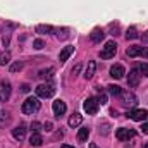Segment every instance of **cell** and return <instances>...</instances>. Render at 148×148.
I'll list each match as a JSON object with an SVG mask.
<instances>
[{
  "label": "cell",
  "mask_w": 148,
  "mask_h": 148,
  "mask_svg": "<svg viewBox=\"0 0 148 148\" xmlns=\"http://www.w3.org/2000/svg\"><path fill=\"white\" fill-rule=\"evenodd\" d=\"M21 69H23V62H21V60L14 62V64L10 66V73H17V71H21Z\"/></svg>",
  "instance_id": "484cf974"
},
{
  "label": "cell",
  "mask_w": 148,
  "mask_h": 148,
  "mask_svg": "<svg viewBox=\"0 0 148 148\" xmlns=\"http://www.w3.org/2000/svg\"><path fill=\"white\" fill-rule=\"evenodd\" d=\"M29 143H31L33 147H41V145H43V138L40 136V133H33V134H31Z\"/></svg>",
  "instance_id": "e0dca14e"
},
{
  "label": "cell",
  "mask_w": 148,
  "mask_h": 148,
  "mask_svg": "<svg viewBox=\"0 0 148 148\" xmlns=\"http://www.w3.org/2000/svg\"><path fill=\"white\" fill-rule=\"evenodd\" d=\"M12 136H14V140L23 141L24 136H26V124H19V126H16V127L12 129Z\"/></svg>",
  "instance_id": "9c48e42d"
},
{
  "label": "cell",
  "mask_w": 148,
  "mask_h": 148,
  "mask_svg": "<svg viewBox=\"0 0 148 148\" xmlns=\"http://www.w3.org/2000/svg\"><path fill=\"white\" fill-rule=\"evenodd\" d=\"M29 127H31V131H33V133H40V127H41V124L35 121V122H31V126H29Z\"/></svg>",
  "instance_id": "4316f807"
},
{
  "label": "cell",
  "mask_w": 148,
  "mask_h": 148,
  "mask_svg": "<svg viewBox=\"0 0 148 148\" xmlns=\"http://www.w3.org/2000/svg\"><path fill=\"white\" fill-rule=\"evenodd\" d=\"M7 121H9V119H7V114H3V112L0 110V126H3Z\"/></svg>",
  "instance_id": "f1b7e54d"
},
{
  "label": "cell",
  "mask_w": 148,
  "mask_h": 148,
  "mask_svg": "<svg viewBox=\"0 0 148 148\" xmlns=\"http://www.w3.org/2000/svg\"><path fill=\"white\" fill-rule=\"evenodd\" d=\"M127 57H145V59H148V48L147 47H129L127 48Z\"/></svg>",
  "instance_id": "5b68a950"
},
{
  "label": "cell",
  "mask_w": 148,
  "mask_h": 148,
  "mask_svg": "<svg viewBox=\"0 0 148 148\" xmlns=\"http://www.w3.org/2000/svg\"><path fill=\"white\" fill-rule=\"evenodd\" d=\"M115 52H117L115 41H107L105 47H103V50L100 52V57H102V59H112V57L115 55Z\"/></svg>",
  "instance_id": "3957f363"
},
{
  "label": "cell",
  "mask_w": 148,
  "mask_h": 148,
  "mask_svg": "<svg viewBox=\"0 0 148 148\" xmlns=\"http://www.w3.org/2000/svg\"><path fill=\"white\" fill-rule=\"evenodd\" d=\"M74 52V47L73 45H67V47H64L62 48V52H60V55H59V60L60 62H66L69 57H71V53Z\"/></svg>",
  "instance_id": "4fadbf2b"
},
{
  "label": "cell",
  "mask_w": 148,
  "mask_h": 148,
  "mask_svg": "<svg viewBox=\"0 0 148 148\" xmlns=\"http://www.w3.org/2000/svg\"><path fill=\"white\" fill-rule=\"evenodd\" d=\"M148 115V112L145 109H134V110L127 112V117L131 119V121H136V122H141V121H145Z\"/></svg>",
  "instance_id": "52a82bcc"
},
{
  "label": "cell",
  "mask_w": 148,
  "mask_h": 148,
  "mask_svg": "<svg viewBox=\"0 0 148 148\" xmlns=\"http://www.w3.org/2000/svg\"><path fill=\"white\" fill-rule=\"evenodd\" d=\"M23 112L24 114H35V112L40 110V102H38V98H33V97H29V98H26L24 102H23Z\"/></svg>",
  "instance_id": "6da1fadb"
},
{
  "label": "cell",
  "mask_w": 148,
  "mask_h": 148,
  "mask_svg": "<svg viewBox=\"0 0 148 148\" xmlns=\"http://www.w3.org/2000/svg\"><path fill=\"white\" fill-rule=\"evenodd\" d=\"M29 90H31V88H29V84H23V86H21V91H23V93H28Z\"/></svg>",
  "instance_id": "1f68e13d"
},
{
  "label": "cell",
  "mask_w": 148,
  "mask_h": 148,
  "mask_svg": "<svg viewBox=\"0 0 148 148\" xmlns=\"http://www.w3.org/2000/svg\"><path fill=\"white\" fill-rule=\"evenodd\" d=\"M143 148H148V143H147V145H145V147H143Z\"/></svg>",
  "instance_id": "ab89813d"
},
{
  "label": "cell",
  "mask_w": 148,
  "mask_h": 148,
  "mask_svg": "<svg viewBox=\"0 0 148 148\" xmlns=\"http://www.w3.org/2000/svg\"><path fill=\"white\" fill-rule=\"evenodd\" d=\"M141 133H145V134H148V122H147V124H143V126H141Z\"/></svg>",
  "instance_id": "e575fe53"
},
{
  "label": "cell",
  "mask_w": 148,
  "mask_h": 148,
  "mask_svg": "<svg viewBox=\"0 0 148 148\" xmlns=\"http://www.w3.org/2000/svg\"><path fill=\"white\" fill-rule=\"evenodd\" d=\"M43 127H45V131H52L53 124H52V122H45V126H43Z\"/></svg>",
  "instance_id": "d6a6232c"
},
{
  "label": "cell",
  "mask_w": 148,
  "mask_h": 148,
  "mask_svg": "<svg viewBox=\"0 0 148 148\" xmlns=\"http://www.w3.org/2000/svg\"><path fill=\"white\" fill-rule=\"evenodd\" d=\"M55 31H57V38H59V40H66V38L69 36V29H67V28H62V29L59 28V29H55Z\"/></svg>",
  "instance_id": "603a6c76"
},
{
  "label": "cell",
  "mask_w": 148,
  "mask_h": 148,
  "mask_svg": "<svg viewBox=\"0 0 148 148\" xmlns=\"http://www.w3.org/2000/svg\"><path fill=\"white\" fill-rule=\"evenodd\" d=\"M97 100H98V103H100V105H105V103H107V97H105L103 93H102V95H100Z\"/></svg>",
  "instance_id": "4dcf8cb0"
},
{
  "label": "cell",
  "mask_w": 148,
  "mask_h": 148,
  "mask_svg": "<svg viewBox=\"0 0 148 148\" xmlns=\"http://www.w3.org/2000/svg\"><path fill=\"white\" fill-rule=\"evenodd\" d=\"M126 38H127V40H136V38H138V31H136V28H129V29L126 31Z\"/></svg>",
  "instance_id": "cb8c5ba5"
},
{
  "label": "cell",
  "mask_w": 148,
  "mask_h": 148,
  "mask_svg": "<svg viewBox=\"0 0 148 148\" xmlns=\"http://www.w3.org/2000/svg\"><path fill=\"white\" fill-rule=\"evenodd\" d=\"M88 136H90V129H88V127H81V129L77 131V140H79V141H86Z\"/></svg>",
  "instance_id": "ffe728a7"
},
{
  "label": "cell",
  "mask_w": 148,
  "mask_h": 148,
  "mask_svg": "<svg viewBox=\"0 0 148 148\" xmlns=\"http://www.w3.org/2000/svg\"><path fill=\"white\" fill-rule=\"evenodd\" d=\"M60 148H74V147H71V145H62Z\"/></svg>",
  "instance_id": "f35d334b"
},
{
  "label": "cell",
  "mask_w": 148,
  "mask_h": 148,
  "mask_svg": "<svg viewBox=\"0 0 148 148\" xmlns=\"http://www.w3.org/2000/svg\"><path fill=\"white\" fill-rule=\"evenodd\" d=\"M33 47H35L36 50H41V48L45 47V43H43L41 40H35V41H33Z\"/></svg>",
  "instance_id": "83f0119b"
},
{
  "label": "cell",
  "mask_w": 148,
  "mask_h": 148,
  "mask_svg": "<svg viewBox=\"0 0 148 148\" xmlns=\"http://www.w3.org/2000/svg\"><path fill=\"white\" fill-rule=\"evenodd\" d=\"M52 31H53L52 26H47V24H38L36 26V33H40V35H48Z\"/></svg>",
  "instance_id": "d6986e66"
},
{
  "label": "cell",
  "mask_w": 148,
  "mask_h": 148,
  "mask_svg": "<svg viewBox=\"0 0 148 148\" xmlns=\"http://www.w3.org/2000/svg\"><path fill=\"white\" fill-rule=\"evenodd\" d=\"M66 110H67V107H66V103L62 100H55L53 102V114H55V117H62L66 114Z\"/></svg>",
  "instance_id": "8fae6325"
},
{
  "label": "cell",
  "mask_w": 148,
  "mask_h": 148,
  "mask_svg": "<svg viewBox=\"0 0 148 148\" xmlns=\"http://www.w3.org/2000/svg\"><path fill=\"white\" fill-rule=\"evenodd\" d=\"M95 69H97L95 60H90V64H88V67H86V71H84V77H86V79H91L93 74H95Z\"/></svg>",
  "instance_id": "2e32d148"
},
{
  "label": "cell",
  "mask_w": 148,
  "mask_h": 148,
  "mask_svg": "<svg viewBox=\"0 0 148 148\" xmlns=\"http://www.w3.org/2000/svg\"><path fill=\"white\" fill-rule=\"evenodd\" d=\"M9 62H10V52L5 50V52L0 53V66H5V64H9Z\"/></svg>",
  "instance_id": "7402d4cb"
},
{
  "label": "cell",
  "mask_w": 148,
  "mask_h": 148,
  "mask_svg": "<svg viewBox=\"0 0 148 148\" xmlns=\"http://www.w3.org/2000/svg\"><path fill=\"white\" fill-rule=\"evenodd\" d=\"M3 45H5V47L9 45V36H5V38H3Z\"/></svg>",
  "instance_id": "8d00e7d4"
},
{
  "label": "cell",
  "mask_w": 148,
  "mask_h": 148,
  "mask_svg": "<svg viewBox=\"0 0 148 148\" xmlns=\"http://www.w3.org/2000/svg\"><path fill=\"white\" fill-rule=\"evenodd\" d=\"M79 71H81V64H77L76 67H73V74H74V76H76V74L79 73Z\"/></svg>",
  "instance_id": "836d02e7"
},
{
  "label": "cell",
  "mask_w": 148,
  "mask_h": 148,
  "mask_svg": "<svg viewBox=\"0 0 148 148\" xmlns=\"http://www.w3.org/2000/svg\"><path fill=\"white\" fill-rule=\"evenodd\" d=\"M107 88H109V93L114 95V97H119V95L122 93V88H121V86H117V84H109Z\"/></svg>",
  "instance_id": "44dd1931"
},
{
  "label": "cell",
  "mask_w": 148,
  "mask_h": 148,
  "mask_svg": "<svg viewBox=\"0 0 148 148\" xmlns=\"http://www.w3.org/2000/svg\"><path fill=\"white\" fill-rule=\"evenodd\" d=\"M140 77H141V74H140V69H133L129 76H127V84L129 86H138L140 84Z\"/></svg>",
  "instance_id": "30bf717a"
},
{
  "label": "cell",
  "mask_w": 148,
  "mask_h": 148,
  "mask_svg": "<svg viewBox=\"0 0 148 148\" xmlns=\"http://www.w3.org/2000/svg\"><path fill=\"white\" fill-rule=\"evenodd\" d=\"M81 122H83V115H81V114H77V112L73 114V115L69 117V126H71V127H77Z\"/></svg>",
  "instance_id": "9a60e30c"
},
{
  "label": "cell",
  "mask_w": 148,
  "mask_h": 148,
  "mask_svg": "<svg viewBox=\"0 0 148 148\" xmlns=\"http://www.w3.org/2000/svg\"><path fill=\"white\" fill-rule=\"evenodd\" d=\"M53 73V67H48V69H43L41 73L38 74V77H41V79H47V77H50Z\"/></svg>",
  "instance_id": "d4e9b609"
},
{
  "label": "cell",
  "mask_w": 148,
  "mask_h": 148,
  "mask_svg": "<svg viewBox=\"0 0 148 148\" xmlns=\"http://www.w3.org/2000/svg\"><path fill=\"white\" fill-rule=\"evenodd\" d=\"M115 136H117V140H121V141H127V140H131V138L136 136V131H134V129H127V127H119V129L115 131Z\"/></svg>",
  "instance_id": "277c9868"
},
{
  "label": "cell",
  "mask_w": 148,
  "mask_h": 148,
  "mask_svg": "<svg viewBox=\"0 0 148 148\" xmlns=\"http://www.w3.org/2000/svg\"><path fill=\"white\" fill-rule=\"evenodd\" d=\"M53 86L52 84H40L36 88V95L40 98H50L52 95H53Z\"/></svg>",
  "instance_id": "8992f818"
},
{
  "label": "cell",
  "mask_w": 148,
  "mask_h": 148,
  "mask_svg": "<svg viewBox=\"0 0 148 148\" xmlns=\"http://www.w3.org/2000/svg\"><path fill=\"white\" fill-rule=\"evenodd\" d=\"M98 100L97 98H93V97H90V98H86L84 100V103H83V109L84 112H88V114H91V115H95L97 112H98Z\"/></svg>",
  "instance_id": "7a4b0ae2"
},
{
  "label": "cell",
  "mask_w": 148,
  "mask_h": 148,
  "mask_svg": "<svg viewBox=\"0 0 148 148\" xmlns=\"http://www.w3.org/2000/svg\"><path fill=\"white\" fill-rule=\"evenodd\" d=\"M140 73L148 76V64H141V66H140Z\"/></svg>",
  "instance_id": "f546056e"
},
{
  "label": "cell",
  "mask_w": 148,
  "mask_h": 148,
  "mask_svg": "<svg viewBox=\"0 0 148 148\" xmlns=\"http://www.w3.org/2000/svg\"><path fill=\"white\" fill-rule=\"evenodd\" d=\"M143 41H147V43H148V31H147V33H143Z\"/></svg>",
  "instance_id": "d590c367"
},
{
  "label": "cell",
  "mask_w": 148,
  "mask_h": 148,
  "mask_svg": "<svg viewBox=\"0 0 148 148\" xmlns=\"http://www.w3.org/2000/svg\"><path fill=\"white\" fill-rule=\"evenodd\" d=\"M10 97V83L0 81V102H7Z\"/></svg>",
  "instance_id": "ba28073f"
},
{
  "label": "cell",
  "mask_w": 148,
  "mask_h": 148,
  "mask_svg": "<svg viewBox=\"0 0 148 148\" xmlns=\"http://www.w3.org/2000/svg\"><path fill=\"white\" fill-rule=\"evenodd\" d=\"M103 36H105V33H103L100 28H95V29L91 31V35H90V38H91L93 43H100V41L103 40Z\"/></svg>",
  "instance_id": "5bb4252c"
},
{
  "label": "cell",
  "mask_w": 148,
  "mask_h": 148,
  "mask_svg": "<svg viewBox=\"0 0 148 148\" xmlns=\"http://www.w3.org/2000/svg\"><path fill=\"white\" fill-rule=\"evenodd\" d=\"M124 74H126V71L121 64H115V66L110 67V76L114 79H121V77H124Z\"/></svg>",
  "instance_id": "7c38bea8"
},
{
  "label": "cell",
  "mask_w": 148,
  "mask_h": 148,
  "mask_svg": "<svg viewBox=\"0 0 148 148\" xmlns=\"http://www.w3.org/2000/svg\"><path fill=\"white\" fill-rule=\"evenodd\" d=\"M90 148H98V145L97 143H90Z\"/></svg>",
  "instance_id": "74e56055"
},
{
  "label": "cell",
  "mask_w": 148,
  "mask_h": 148,
  "mask_svg": "<svg viewBox=\"0 0 148 148\" xmlns=\"http://www.w3.org/2000/svg\"><path fill=\"white\" fill-rule=\"evenodd\" d=\"M136 102H138V100H136L134 93H126V95H124V102H122L124 105H136Z\"/></svg>",
  "instance_id": "ac0fdd59"
}]
</instances>
